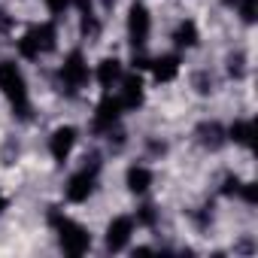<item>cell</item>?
Wrapping results in <instances>:
<instances>
[{"instance_id":"obj_17","label":"cell","mask_w":258,"mask_h":258,"mask_svg":"<svg viewBox=\"0 0 258 258\" xmlns=\"http://www.w3.org/2000/svg\"><path fill=\"white\" fill-rule=\"evenodd\" d=\"M240 16L243 22H255V0H240Z\"/></svg>"},{"instance_id":"obj_16","label":"cell","mask_w":258,"mask_h":258,"mask_svg":"<svg viewBox=\"0 0 258 258\" xmlns=\"http://www.w3.org/2000/svg\"><path fill=\"white\" fill-rule=\"evenodd\" d=\"M46 10H49L52 16H64V13L70 10V0H46Z\"/></svg>"},{"instance_id":"obj_9","label":"cell","mask_w":258,"mask_h":258,"mask_svg":"<svg viewBox=\"0 0 258 258\" xmlns=\"http://www.w3.org/2000/svg\"><path fill=\"white\" fill-rule=\"evenodd\" d=\"M76 143H79V131H76V127L73 124H58L55 131L49 134V155H52V161L64 164L73 155Z\"/></svg>"},{"instance_id":"obj_13","label":"cell","mask_w":258,"mask_h":258,"mask_svg":"<svg viewBox=\"0 0 258 258\" xmlns=\"http://www.w3.org/2000/svg\"><path fill=\"white\" fill-rule=\"evenodd\" d=\"M152 170L146 167V164H131L127 167V173H124V182H127V191L131 195H146L149 191V185H152Z\"/></svg>"},{"instance_id":"obj_14","label":"cell","mask_w":258,"mask_h":258,"mask_svg":"<svg viewBox=\"0 0 258 258\" xmlns=\"http://www.w3.org/2000/svg\"><path fill=\"white\" fill-rule=\"evenodd\" d=\"M198 40H201V31H198V22L195 19H182L179 25H176V31H173V46L182 52H188V49H195L198 46Z\"/></svg>"},{"instance_id":"obj_11","label":"cell","mask_w":258,"mask_h":258,"mask_svg":"<svg viewBox=\"0 0 258 258\" xmlns=\"http://www.w3.org/2000/svg\"><path fill=\"white\" fill-rule=\"evenodd\" d=\"M91 76L97 79V85H100L103 91H112V88L121 82V76H124V64H121L118 58H103V61L94 67Z\"/></svg>"},{"instance_id":"obj_7","label":"cell","mask_w":258,"mask_h":258,"mask_svg":"<svg viewBox=\"0 0 258 258\" xmlns=\"http://www.w3.org/2000/svg\"><path fill=\"white\" fill-rule=\"evenodd\" d=\"M149 34H152V16L137 0V4H131V10H127V40H131V49L143 52L146 43H149Z\"/></svg>"},{"instance_id":"obj_10","label":"cell","mask_w":258,"mask_h":258,"mask_svg":"<svg viewBox=\"0 0 258 258\" xmlns=\"http://www.w3.org/2000/svg\"><path fill=\"white\" fill-rule=\"evenodd\" d=\"M134 237V219L131 216H115L106 225V249L109 252H121Z\"/></svg>"},{"instance_id":"obj_1","label":"cell","mask_w":258,"mask_h":258,"mask_svg":"<svg viewBox=\"0 0 258 258\" xmlns=\"http://www.w3.org/2000/svg\"><path fill=\"white\" fill-rule=\"evenodd\" d=\"M0 94L7 97V103L13 106V112L19 118L31 115V91H28V79L22 73V67L13 58L0 61Z\"/></svg>"},{"instance_id":"obj_18","label":"cell","mask_w":258,"mask_h":258,"mask_svg":"<svg viewBox=\"0 0 258 258\" xmlns=\"http://www.w3.org/2000/svg\"><path fill=\"white\" fill-rule=\"evenodd\" d=\"M137 222H143V225H152V222H155V210H152V207H143V210L137 213Z\"/></svg>"},{"instance_id":"obj_6","label":"cell","mask_w":258,"mask_h":258,"mask_svg":"<svg viewBox=\"0 0 258 258\" xmlns=\"http://www.w3.org/2000/svg\"><path fill=\"white\" fill-rule=\"evenodd\" d=\"M61 82H64V88H67L70 94L82 91V88L91 82V67H88V61H85V55H82L79 49H73V52L64 58V64H61Z\"/></svg>"},{"instance_id":"obj_15","label":"cell","mask_w":258,"mask_h":258,"mask_svg":"<svg viewBox=\"0 0 258 258\" xmlns=\"http://www.w3.org/2000/svg\"><path fill=\"white\" fill-rule=\"evenodd\" d=\"M225 137L231 140V143H237V146H252V118H237L228 131H225Z\"/></svg>"},{"instance_id":"obj_4","label":"cell","mask_w":258,"mask_h":258,"mask_svg":"<svg viewBox=\"0 0 258 258\" xmlns=\"http://www.w3.org/2000/svg\"><path fill=\"white\" fill-rule=\"evenodd\" d=\"M97 173H100V161L91 158V164L79 167V170L67 179V185H64V198H67L70 204H85V201L94 195V188H97Z\"/></svg>"},{"instance_id":"obj_5","label":"cell","mask_w":258,"mask_h":258,"mask_svg":"<svg viewBox=\"0 0 258 258\" xmlns=\"http://www.w3.org/2000/svg\"><path fill=\"white\" fill-rule=\"evenodd\" d=\"M121 115H124V109H121L118 97H115L112 91H103V97L97 100L94 115H91L94 134H112L115 127H118V121H121Z\"/></svg>"},{"instance_id":"obj_2","label":"cell","mask_w":258,"mask_h":258,"mask_svg":"<svg viewBox=\"0 0 258 258\" xmlns=\"http://www.w3.org/2000/svg\"><path fill=\"white\" fill-rule=\"evenodd\" d=\"M55 43H58V28H55V22H40V25H31V28L19 37L16 49H19V55H22L25 61H40L43 55H49V52L55 49Z\"/></svg>"},{"instance_id":"obj_3","label":"cell","mask_w":258,"mask_h":258,"mask_svg":"<svg viewBox=\"0 0 258 258\" xmlns=\"http://www.w3.org/2000/svg\"><path fill=\"white\" fill-rule=\"evenodd\" d=\"M49 222H52V228L58 231V243H61V249H64L67 255H85V252L91 249V234H88L85 225L73 222V219L64 216V213H52Z\"/></svg>"},{"instance_id":"obj_19","label":"cell","mask_w":258,"mask_h":258,"mask_svg":"<svg viewBox=\"0 0 258 258\" xmlns=\"http://www.w3.org/2000/svg\"><path fill=\"white\" fill-rule=\"evenodd\" d=\"M4 210H7V198H4V191H0V216H4Z\"/></svg>"},{"instance_id":"obj_12","label":"cell","mask_w":258,"mask_h":258,"mask_svg":"<svg viewBox=\"0 0 258 258\" xmlns=\"http://www.w3.org/2000/svg\"><path fill=\"white\" fill-rule=\"evenodd\" d=\"M149 70L155 76V82H173L179 76V55L170 52V55H158L149 61Z\"/></svg>"},{"instance_id":"obj_8","label":"cell","mask_w":258,"mask_h":258,"mask_svg":"<svg viewBox=\"0 0 258 258\" xmlns=\"http://www.w3.org/2000/svg\"><path fill=\"white\" fill-rule=\"evenodd\" d=\"M115 88H118L115 97H118V103H121L124 112H131V109H140V106H143V100H146V82H143L140 73H124L121 82H118Z\"/></svg>"}]
</instances>
